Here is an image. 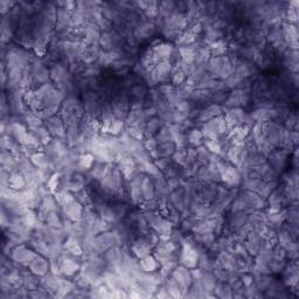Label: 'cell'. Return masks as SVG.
<instances>
[{
    "label": "cell",
    "instance_id": "6da1fadb",
    "mask_svg": "<svg viewBox=\"0 0 299 299\" xmlns=\"http://www.w3.org/2000/svg\"><path fill=\"white\" fill-rule=\"evenodd\" d=\"M143 214L148 221L149 227L158 235L160 240H169V236L173 231V224L168 219L162 217L158 211H145Z\"/></svg>",
    "mask_w": 299,
    "mask_h": 299
},
{
    "label": "cell",
    "instance_id": "7a4b0ae2",
    "mask_svg": "<svg viewBox=\"0 0 299 299\" xmlns=\"http://www.w3.org/2000/svg\"><path fill=\"white\" fill-rule=\"evenodd\" d=\"M207 68L209 75L220 81H227L235 72L228 55L212 56L207 63Z\"/></svg>",
    "mask_w": 299,
    "mask_h": 299
},
{
    "label": "cell",
    "instance_id": "3957f363",
    "mask_svg": "<svg viewBox=\"0 0 299 299\" xmlns=\"http://www.w3.org/2000/svg\"><path fill=\"white\" fill-rule=\"evenodd\" d=\"M200 130L205 141H220L222 137L227 135L228 126L224 115H221L204 123Z\"/></svg>",
    "mask_w": 299,
    "mask_h": 299
},
{
    "label": "cell",
    "instance_id": "277c9868",
    "mask_svg": "<svg viewBox=\"0 0 299 299\" xmlns=\"http://www.w3.org/2000/svg\"><path fill=\"white\" fill-rule=\"evenodd\" d=\"M287 129L281 125L278 122L270 121L262 123V132L267 141L271 143L275 148H281L283 146L284 136Z\"/></svg>",
    "mask_w": 299,
    "mask_h": 299
},
{
    "label": "cell",
    "instance_id": "5b68a950",
    "mask_svg": "<svg viewBox=\"0 0 299 299\" xmlns=\"http://www.w3.org/2000/svg\"><path fill=\"white\" fill-rule=\"evenodd\" d=\"M110 105L116 118L124 119L125 121L126 116L130 111V95H129V91L122 89V90L116 92L110 99Z\"/></svg>",
    "mask_w": 299,
    "mask_h": 299
},
{
    "label": "cell",
    "instance_id": "8992f818",
    "mask_svg": "<svg viewBox=\"0 0 299 299\" xmlns=\"http://www.w3.org/2000/svg\"><path fill=\"white\" fill-rule=\"evenodd\" d=\"M28 72L32 76L33 83H34V89L40 85L46 84L51 81V69L47 68V65L41 60L36 58L28 67Z\"/></svg>",
    "mask_w": 299,
    "mask_h": 299
},
{
    "label": "cell",
    "instance_id": "52a82bcc",
    "mask_svg": "<svg viewBox=\"0 0 299 299\" xmlns=\"http://www.w3.org/2000/svg\"><path fill=\"white\" fill-rule=\"evenodd\" d=\"M36 255H38V252L32 247H27L25 243H21L15 245V247L13 248L9 257H11L16 264H19L20 267L28 268L29 264H31L33 260L36 257Z\"/></svg>",
    "mask_w": 299,
    "mask_h": 299
},
{
    "label": "cell",
    "instance_id": "ba28073f",
    "mask_svg": "<svg viewBox=\"0 0 299 299\" xmlns=\"http://www.w3.org/2000/svg\"><path fill=\"white\" fill-rule=\"evenodd\" d=\"M218 171L220 173L221 182H224L228 187H237L242 184V174L236 166L224 161Z\"/></svg>",
    "mask_w": 299,
    "mask_h": 299
},
{
    "label": "cell",
    "instance_id": "9c48e42d",
    "mask_svg": "<svg viewBox=\"0 0 299 299\" xmlns=\"http://www.w3.org/2000/svg\"><path fill=\"white\" fill-rule=\"evenodd\" d=\"M172 72H173V65H172V62L169 61V60H162V61H158L153 69L150 71V75H151L152 81L157 85L167 81V79L171 77Z\"/></svg>",
    "mask_w": 299,
    "mask_h": 299
},
{
    "label": "cell",
    "instance_id": "30bf717a",
    "mask_svg": "<svg viewBox=\"0 0 299 299\" xmlns=\"http://www.w3.org/2000/svg\"><path fill=\"white\" fill-rule=\"evenodd\" d=\"M251 99L250 91L242 90V89H236V90H231L230 94L228 95L227 99L224 103V110L234 108H242L247 106Z\"/></svg>",
    "mask_w": 299,
    "mask_h": 299
},
{
    "label": "cell",
    "instance_id": "8fae6325",
    "mask_svg": "<svg viewBox=\"0 0 299 299\" xmlns=\"http://www.w3.org/2000/svg\"><path fill=\"white\" fill-rule=\"evenodd\" d=\"M45 126L53 138L62 139L67 142V132H66V124L63 122L61 116L56 115L53 117L46 119Z\"/></svg>",
    "mask_w": 299,
    "mask_h": 299
},
{
    "label": "cell",
    "instance_id": "7c38bea8",
    "mask_svg": "<svg viewBox=\"0 0 299 299\" xmlns=\"http://www.w3.org/2000/svg\"><path fill=\"white\" fill-rule=\"evenodd\" d=\"M172 277L174 278L175 282L179 284V287L181 288L182 294L185 295L187 294L189 288L192 287L193 284V278H192L191 275V269L184 267V265H175V268L172 271Z\"/></svg>",
    "mask_w": 299,
    "mask_h": 299
},
{
    "label": "cell",
    "instance_id": "4fadbf2b",
    "mask_svg": "<svg viewBox=\"0 0 299 299\" xmlns=\"http://www.w3.org/2000/svg\"><path fill=\"white\" fill-rule=\"evenodd\" d=\"M248 114L242 108H234L224 110V121L227 123L228 131L234 130V129L243 126L245 123V118H247Z\"/></svg>",
    "mask_w": 299,
    "mask_h": 299
},
{
    "label": "cell",
    "instance_id": "5bb4252c",
    "mask_svg": "<svg viewBox=\"0 0 299 299\" xmlns=\"http://www.w3.org/2000/svg\"><path fill=\"white\" fill-rule=\"evenodd\" d=\"M157 31V26H155L154 20H150L144 18V20L139 24L134 31V36L138 42L144 41L152 38V35L154 34Z\"/></svg>",
    "mask_w": 299,
    "mask_h": 299
},
{
    "label": "cell",
    "instance_id": "9a60e30c",
    "mask_svg": "<svg viewBox=\"0 0 299 299\" xmlns=\"http://www.w3.org/2000/svg\"><path fill=\"white\" fill-rule=\"evenodd\" d=\"M282 35H283L284 41L288 44L289 49L292 51H298V28L297 25L289 24V22H283L281 25Z\"/></svg>",
    "mask_w": 299,
    "mask_h": 299
},
{
    "label": "cell",
    "instance_id": "2e32d148",
    "mask_svg": "<svg viewBox=\"0 0 299 299\" xmlns=\"http://www.w3.org/2000/svg\"><path fill=\"white\" fill-rule=\"evenodd\" d=\"M288 157H289V153L285 151V150L283 149L275 150V151H272L271 153L268 155L267 161L268 164L270 165V167L272 169H275V171L280 174L285 168V166H287Z\"/></svg>",
    "mask_w": 299,
    "mask_h": 299
},
{
    "label": "cell",
    "instance_id": "e0dca14e",
    "mask_svg": "<svg viewBox=\"0 0 299 299\" xmlns=\"http://www.w3.org/2000/svg\"><path fill=\"white\" fill-rule=\"evenodd\" d=\"M28 270L39 277H44L51 272V260L46 256L38 254L32 263L29 264Z\"/></svg>",
    "mask_w": 299,
    "mask_h": 299
},
{
    "label": "cell",
    "instance_id": "ac0fdd59",
    "mask_svg": "<svg viewBox=\"0 0 299 299\" xmlns=\"http://www.w3.org/2000/svg\"><path fill=\"white\" fill-rule=\"evenodd\" d=\"M224 114V105L212 103V104H208L207 106H205L204 109H201V110L199 111L197 119L204 124V123L211 121V119L215 118V117H219V116H221Z\"/></svg>",
    "mask_w": 299,
    "mask_h": 299
},
{
    "label": "cell",
    "instance_id": "d6986e66",
    "mask_svg": "<svg viewBox=\"0 0 299 299\" xmlns=\"http://www.w3.org/2000/svg\"><path fill=\"white\" fill-rule=\"evenodd\" d=\"M195 282H198L199 285H200L202 290H204L206 294L214 295V289L217 287L219 281L218 278L215 277V275L213 274V271L202 270V275L200 276V278Z\"/></svg>",
    "mask_w": 299,
    "mask_h": 299
},
{
    "label": "cell",
    "instance_id": "ffe728a7",
    "mask_svg": "<svg viewBox=\"0 0 299 299\" xmlns=\"http://www.w3.org/2000/svg\"><path fill=\"white\" fill-rule=\"evenodd\" d=\"M63 248L66 252L75 256V257L81 258L82 256H84V249L82 247L81 241H78L74 236H68L66 238V241L63 242Z\"/></svg>",
    "mask_w": 299,
    "mask_h": 299
},
{
    "label": "cell",
    "instance_id": "44dd1931",
    "mask_svg": "<svg viewBox=\"0 0 299 299\" xmlns=\"http://www.w3.org/2000/svg\"><path fill=\"white\" fill-rule=\"evenodd\" d=\"M139 267L145 274H152V272L158 271L161 264L153 254H150L145 256L144 258H142V260H139Z\"/></svg>",
    "mask_w": 299,
    "mask_h": 299
},
{
    "label": "cell",
    "instance_id": "7402d4cb",
    "mask_svg": "<svg viewBox=\"0 0 299 299\" xmlns=\"http://www.w3.org/2000/svg\"><path fill=\"white\" fill-rule=\"evenodd\" d=\"M165 122L159 117V116H155V117H152L148 119L146 122V126H145V139L146 138H151V137H155V135L158 134L159 131L161 130L162 126H165Z\"/></svg>",
    "mask_w": 299,
    "mask_h": 299
},
{
    "label": "cell",
    "instance_id": "603a6c76",
    "mask_svg": "<svg viewBox=\"0 0 299 299\" xmlns=\"http://www.w3.org/2000/svg\"><path fill=\"white\" fill-rule=\"evenodd\" d=\"M175 150H177V145L174 144V142L161 143V144H158V148L152 154V158H155V160L160 158H172Z\"/></svg>",
    "mask_w": 299,
    "mask_h": 299
},
{
    "label": "cell",
    "instance_id": "cb8c5ba5",
    "mask_svg": "<svg viewBox=\"0 0 299 299\" xmlns=\"http://www.w3.org/2000/svg\"><path fill=\"white\" fill-rule=\"evenodd\" d=\"M153 51L155 58L158 59V61H162V60H169L172 54H173L175 47L171 42H161L157 47L151 48Z\"/></svg>",
    "mask_w": 299,
    "mask_h": 299
},
{
    "label": "cell",
    "instance_id": "d4e9b609",
    "mask_svg": "<svg viewBox=\"0 0 299 299\" xmlns=\"http://www.w3.org/2000/svg\"><path fill=\"white\" fill-rule=\"evenodd\" d=\"M95 161L96 159L94 155H92L91 152L83 153L81 157L78 158L77 162H76V171L81 172V173H88L92 166H94Z\"/></svg>",
    "mask_w": 299,
    "mask_h": 299
},
{
    "label": "cell",
    "instance_id": "484cf974",
    "mask_svg": "<svg viewBox=\"0 0 299 299\" xmlns=\"http://www.w3.org/2000/svg\"><path fill=\"white\" fill-rule=\"evenodd\" d=\"M109 165H110V164H108V162L96 160L94 166H92L90 171L88 172L89 177L91 178V180L98 181V182L101 181L102 179L104 178V175L106 174V172H108Z\"/></svg>",
    "mask_w": 299,
    "mask_h": 299
},
{
    "label": "cell",
    "instance_id": "4316f807",
    "mask_svg": "<svg viewBox=\"0 0 299 299\" xmlns=\"http://www.w3.org/2000/svg\"><path fill=\"white\" fill-rule=\"evenodd\" d=\"M8 186L14 191H22L27 187V182H26L25 175L20 171L12 172L8 179Z\"/></svg>",
    "mask_w": 299,
    "mask_h": 299
},
{
    "label": "cell",
    "instance_id": "83f0119b",
    "mask_svg": "<svg viewBox=\"0 0 299 299\" xmlns=\"http://www.w3.org/2000/svg\"><path fill=\"white\" fill-rule=\"evenodd\" d=\"M188 99L191 102H194L195 104L212 103V91L208 89H195Z\"/></svg>",
    "mask_w": 299,
    "mask_h": 299
},
{
    "label": "cell",
    "instance_id": "f1b7e54d",
    "mask_svg": "<svg viewBox=\"0 0 299 299\" xmlns=\"http://www.w3.org/2000/svg\"><path fill=\"white\" fill-rule=\"evenodd\" d=\"M31 161L36 168H51V159L48 158V155L46 154L45 151H38L31 154Z\"/></svg>",
    "mask_w": 299,
    "mask_h": 299
},
{
    "label": "cell",
    "instance_id": "f546056e",
    "mask_svg": "<svg viewBox=\"0 0 299 299\" xmlns=\"http://www.w3.org/2000/svg\"><path fill=\"white\" fill-rule=\"evenodd\" d=\"M142 193L144 197V200H151V199L155 198V187L153 179L149 175H145L144 179L142 181Z\"/></svg>",
    "mask_w": 299,
    "mask_h": 299
},
{
    "label": "cell",
    "instance_id": "4dcf8cb0",
    "mask_svg": "<svg viewBox=\"0 0 299 299\" xmlns=\"http://www.w3.org/2000/svg\"><path fill=\"white\" fill-rule=\"evenodd\" d=\"M249 213L247 212H238V213H232L231 218L229 219V228L231 231H236L238 228L242 227L244 224L248 222Z\"/></svg>",
    "mask_w": 299,
    "mask_h": 299
},
{
    "label": "cell",
    "instance_id": "1f68e13d",
    "mask_svg": "<svg viewBox=\"0 0 299 299\" xmlns=\"http://www.w3.org/2000/svg\"><path fill=\"white\" fill-rule=\"evenodd\" d=\"M164 287L166 288V290L171 296V298H182L184 297V294H182L181 288L179 287V284L175 282V280L172 276H169L168 278H166L164 282Z\"/></svg>",
    "mask_w": 299,
    "mask_h": 299
},
{
    "label": "cell",
    "instance_id": "d6a6232c",
    "mask_svg": "<svg viewBox=\"0 0 299 299\" xmlns=\"http://www.w3.org/2000/svg\"><path fill=\"white\" fill-rule=\"evenodd\" d=\"M148 88L144 84L137 83L129 90V95H130L131 101H139V102H145L146 96H148Z\"/></svg>",
    "mask_w": 299,
    "mask_h": 299
},
{
    "label": "cell",
    "instance_id": "836d02e7",
    "mask_svg": "<svg viewBox=\"0 0 299 299\" xmlns=\"http://www.w3.org/2000/svg\"><path fill=\"white\" fill-rule=\"evenodd\" d=\"M186 137H187V144L191 145V148H199V146L204 145L205 143L204 136L199 129H191L188 134L186 135Z\"/></svg>",
    "mask_w": 299,
    "mask_h": 299
},
{
    "label": "cell",
    "instance_id": "e575fe53",
    "mask_svg": "<svg viewBox=\"0 0 299 299\" xmlns=\"http://www.w3.org/2000/svg\"><path fill=\"white\" fill-rule=\"evenodd\" d=\"M243 186L245 191L249 192H254V193L260 194V192L263 188V186L265 184V181H263L262 178H254V179H247V180H243Z\"/></svg>",
    "mask_w": 299,
    "mask_h": 299
},
{
    "label": "cell",
    "instance_id": "d590c367",
    "mask_svg": "<svg viewBox=\"0 0 299 299\" xmlns=\"http://www.w3.org/2000/svg\"><path fill=\"white\" fill-rule=\"evenodd\" d=\"M214 296L219 298H232V290L228 282H218L214 289Z\"/></svg>",
    "mask_w": 299,
    "mask_h": 299
},
{
    "label": "cell",
    "instance_id": "8d00e7d4",
    "mask_svg": "<svg viewBox=\"0 0 299 299\" xmlns=\"http://www.w3.org/2000/svg\"><path fill=\"white\" fill-rule=\"evenodd\" d=\"M188 76L186 75V73L182 71L180 67L173 68V72H172V75H171V83L173 87L175 88L180 87V85L184 84Z\"/></svg>",
    "mask_w": 299,
    "mask_h": 299
},
{
    "label": "cell",
    "instance_id": "74e56055",
    "mask_svg": "<svg viewBox=\"0 0 299 299\" xmlns=\"http://www.w3.org/2000/svg\"><path fill=\"white\" fill-rule=\"evenodd\" d=\"M60 214H61V213H59V212L49 213L48 217H47V220H46V224L53 229H62L63 218H61V215Z\"/></svg>",
    "mask_w": 299,
    "mask_h": 299
},
{
    "label": "cell",
    "instance_id": "f35d334b",
    "mask_svg": "<svg viewBox=\"0 0 299 299\" xmlns=\"http://www.w3.org/2000/svg\"><path fill=\"white\" fill-rule=\"evenodd\" d=\"M298 214H299V212H298L297 202L290 204V207L287 209V218H285L287 224L298 225Z\"/></svg>",
    "mask_w": 299,
    "mask_h": 299
},
{
    "label": "cell",
    "instance_id": "ab89813d",
    "mask_svg": "<svg viewBox=\"0 0 299 299\" xmlns=\"http://www.w3.org/2000/svg\"><path fill=\"white\" fill-rule=\"evenodd\" d=\"M125 130H126V124L124 119L116 118L115 122L112 123V125L110 126V129H109L108 134L111 136H115V137H119V136H121Z\"/></svg>",
    "mask_w": 299,
    "mask_h": 299
},
{
    "label": "cell",
    "instance_id": "60d3db41",
    "mask_svg": "<svg viewBox=\"0 0 299 299\" xmlns=\"http://www.w3.org/2000/svg\"><path fill=\"white\" fill-rule=\"evenodd\" d=\"M285 129L289 131H297L298 125V115L297 112H291L288 115V117L285 118Z\"/></svg>",
    "mask_w": 299,
    "mask_h": 299
},
{
    "label": "cell",
    "instance_id": "b9f144b4",
    "mask_svg": "<svg viewBox=\"0 0 299 299\" xmlns=\"http://www.w3.org/2000/svg\"><path fill=\"white\" fill-rule=\"evenodd\" d=\"M126 132H128L129 136L131 138L137 139V141H145V134L144 131L141 130V129L137 128V126H129L126 128Z\"/></svg>",
    "mask_w": 299,
    "mask_h": 299
},
{
    "label": "cell",
    "instance_id": "7bdbcfd3",
    "mask_svg": "<svg viewBox=\"0 0 299 299\" xmlns=\"http://www.w3.org/2000/svg\"><path fill=\"white\" fill-rule=\"evenodd\" d=\"M144 148L146 151L150 152V154H151V157H152V154L154 153L155 150H157V148H158V142H157V139H155V137L146 138L144 142Z\"/></svg>",
    "mask_w": 299,
    "mask_h": 299
}]
</instances>
